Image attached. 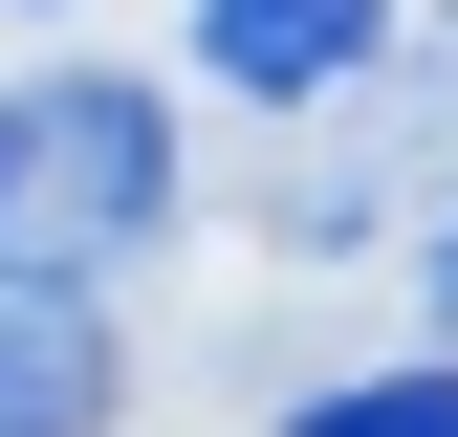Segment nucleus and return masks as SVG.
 <instances>
[{
	"label": "nucleus",
	"instance_id": "obj_1",
	"mask_svg": "<svg viewBox=\"0 0 458 437\" xmlns=\"http://www.w3.org/2000/svg\"><path fill=\"white\" fill-rule=\"evenodd\" d=\"M175 197H197V153H175V88L153 66H22L0 88V262H22V285L153 262Z\"/></svg>",
	"mask_w": 458,
	"mask_h": 437
},
{
	"label": "nucleus",
	"instance_id": "obj_2",
	"mask_svg": "<svg viewBox=\"0 0 458 437\" xmlns=\"http://www.w3.org/2000/svg\"><path fill=\"white\" fill-rule=\"evenodd\" d=\"M197 66L241 109H350L393 66V0H197Z\"/></svg>",
	"mask_w": 458,
	"mask_h": 437
},
{
	"label": "nucleus",
	"instance_id": "obj_3",
	"mask_svg": "<svg viewBox=\"0 0 458 437\" xmlns=\"http://www.w3.org/2000/svg\"><path fill=\"white\" fill-rule=\"evenodd\" d=\"M88 416H109V306L0 262V437H88Z\"/></svg>",
	"mask_w": 458,
	"mask_h": 437
},
{
	"label": "nucleus",
	"instance_id": "obj_4",
	"mask_svg": "<svg viewBox=\"0 0 458 437\" xmlns=\"http://www.w3.org/2000/svg\"><path fill=\"white\" fill-rule=\"evenodd\" d=\"M306 437H458V372H350V394H306Z\"/></svg>",
	"mask_w": 458,
	"mask_h": 437
},
{
	"label": "nucleus",
	"instance_id": "obj_5",
	"mask_svg": "<svg viewBox=\"0 0 458 437\" xmlns=\"http://www.w3.org/2000/svg\"><path fill=\"white\" fill-rule=\"evenodd\" d=\"M437 306H458V241H437Z\"/></svg>",
	"mask_w": 458,
	"mask_h": 437
}]
</instances>
